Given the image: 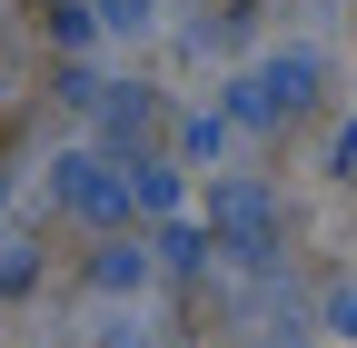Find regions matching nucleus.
I'll use <instances>...</instances> for the list:
<instances>
[{
    "mask_svg": "<svg viewBox=\"0 0 357 348\" xmlns=\"http://www.w3.org/2000/svg\"><path fill=\"white\" fill-rule=\"evenodd\" d=\"M60 199L79 209V219H119V209H129V189L100 180V159H60Z\"/></svg>",
    "mask_w": 357,
    "mask_h": 348,
    "instance_id": "1",
    "label": "nucleus"
},
{
    "mask_svg": "<svg viewBox=\"0 0 357 348\" xmlns=\"http://www.w3.org/2000/svg\"><path fill=\"white\" fill-rule=\"evenodd\" d=\"M218 119H238V129H268V119H278L268 80H229V90H218Z\"/></svg>",
    "mask_w": 357,
    "mask_h": 348,
    "instance_id": "2",
    "label": "nucleus"
},
{
    "mask_svg": "<svg viewBox=\"0 0 357 348\" xmlns=\"http://www.w3.org/2000/svg\"><path fill=\"white\" fill-rule=\"evenodd\" d=\"M119 189L139 199V209H169V199H178V180H169L159 159H129V180H119Z\"/></svg>",
    "mask_w": 357,
    "mask_h": 348,
    "instance_id": "3",
    "label": "nucleus"
},
{
    "mask_svg": "<svg viewBox=\"0 0 357 348\" xmlns=\"http://www.w3.org/2000/svg\"><path fill=\"white\" fill-rule=\"evenodd\" d=\"M139 279H149L139 249H109V259H100V289H139Z\"/></svg>",
    "mask_w": 357,
    "mask_h": 348,
    "instance_id": "4",
    "label": "nucleus"
},
{
    "mask_svg": "<svg viewBox=\"0 0 357 348\" xmlns=\"http://www.w3.org/2000/svg\"><path fill=\"white\" fill-rule=\"evenodd\" d=\"M89 10H100L109 30H149V0H89Z\"/></svg>",
    "mask_w": 357,
    "mask_h": 348,
    "instance_id": "5",
    "label": "nucleus"
},
{
    "mask_svg": "<svg viewBox=\"0 0 357 348\" xmlns=\"http://www.w3.org/2000/svg\"><path fill=\"white\" fill-rule=\"evenodd\" d=\"M328 319H337V328L357 338V289H337V298H328Z\"/></svg>",
    "mask_w": 357,
    "mask_h": 348,
    "instance_id": "6",
    "label": "nucleus"
}]
</instances>
